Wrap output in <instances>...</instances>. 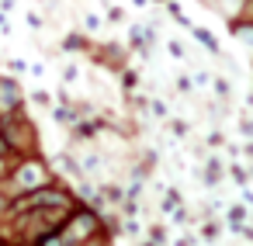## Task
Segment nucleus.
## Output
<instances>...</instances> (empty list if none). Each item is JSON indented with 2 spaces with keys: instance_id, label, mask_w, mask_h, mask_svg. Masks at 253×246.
<instances>
[{
  "instance_id": "f03ea898",
  "label": "nucleus",
  "mask_w": 253,
  "mask_h": 246,
  "mask_svg": "<svg viewBox=\"0 0 253 246\" xmlns=\"http://www.w3.org/2000/svg\"><path fill=\"white\" fill-rule=\"evenodd\" d=\"M101 218L94 215V211H70L66 215V222L49 236V239H56V243H66V246H87V243H97L101 239Z\"/></svg>"
},
{
  "instance_id": "f257e3e1",
  "label": "nucleus",
  "mask_w": 253,
  "mask_h": 246,
  "mask_svg": "<svg viewBox=\"0 0 253 246\" xmlns=\"http://www.w3.org/2000/svg\"><path fill=\"white\" fill-rule=\"evenodd\" d=\"M73 198L66 191H52V187H32L28 194H21L18 201H11V208L0 218V239L7 243H42L49 239L66 215L73 211Z\"/></svg>"
},
{
  "instance_id": "20e7f679",
  "label": "nucleus",
  "mask_w": 253,
  "mask_h": 246,
  "mask_svg": "<svg viewBox=\"0 0 253 246\" xmlns=\"http://www.w3.org/2000/svg\"><path fill=\"white\" fill-rule=\"evenodd\" d=\"M45 180H49V173H45V170H42V163H35V160H32L28 166H25V160H21V163L14 166V173H11V184H14V187H25V191L42 187Z\"/></svg>"
},
{
  "instance_id": "39448f33",
  "label": "nucleus",
  "mask_w": 253,
  "mask_h": 246,
  "mask_svg": "<svg viewBox=\"0 0 253 246\" xmlns=\"http://www.w3.org/2000/svg\"><path fill=\"white\" fill-rule=\"evenodd\" d=\"M21 104V90L11 83V80H0V118L4 115H14Z\"/></svg>"
},
{
  "instance_id": "7ed1b4c3",
  "label": "nucleus",
  "mask_w": 253,
  "mask_h": 246,
  "mask_svg": "<svg viewBox=\"0 0 253 246\" xmlns=\"http://www.w3.org/2000/svg\"><path fill=\"white\" fill-rule=\"evenodd\" d=\"M0 139L11 153H18L21 160H32L39 153V135H35V125L28 118H21L18 111L14 115H4V128H0Z\"/></svg>"
}]
</instances>
